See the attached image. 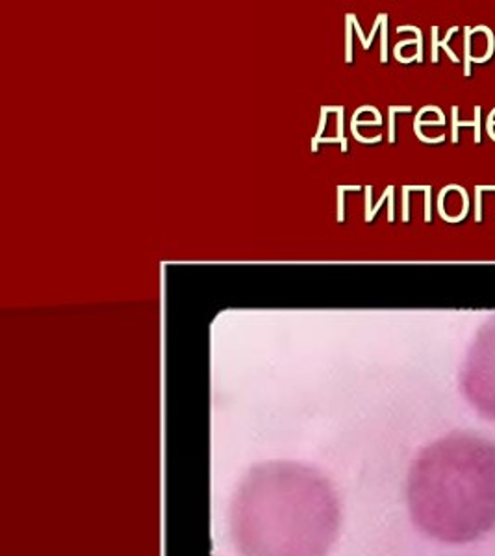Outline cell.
<instances>
[{
	"label": "cell",
	"mask_w": 495,
	"mask_h": 556,
	"mask_svg": "<svg viewBox=\"0 0 495 556\" xmlns=\"http://www.w3.org/2000/svg\"><path fill=\"white\" fill-rule=\"evenodd\" d=\"M462 386L471 405L495 421V332L484 336L471 351Z\"/></svg>",
	"instance_id": "7a4b0ae2"
},
{
	"label": "cell",
	"mask_w": 495,
	"mask_h": 556,
	"mask_svg": "<svg viewBox=\"0 0 495 556\" xmlns=\"http://www.w3.org/2000/svg\"><path fill=\"white\" fill-rule=\"evenodd\" d=\"M414 523L445 544H470L495 529V443L455 432L429 445L408 479Z\"/></svg>",
	"instance_id": "6da1fadb"
}]
</instances>
